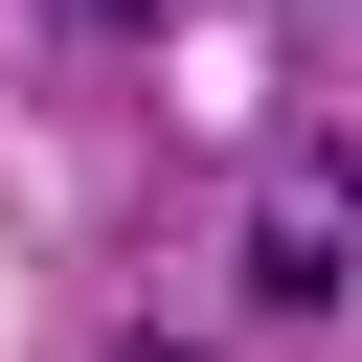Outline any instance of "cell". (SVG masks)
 <instances>
[{"label":"cell","mask_w":362,"mask_h":362,"mask_svg":"<svg viewBox=\"0 0 362 362\" xmlns=\"http://www.w3.org/2000/svg\"><path fill=\"white\" fill-rule=\"evenodd\" d=\"M90 23H136V0H90Z\"/></svg>","instance_id":"cell-1"}]
</instances>
